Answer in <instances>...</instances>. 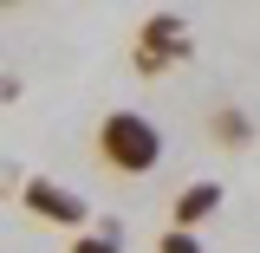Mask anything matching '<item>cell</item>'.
Segmentation results:
<instances>
[{"mask_svg":"<svg viewBox=\"0 0 260 253\" xmlns=\"http://www.w3.org/2000/svg\"><path fill=\"white\" fill-rule=\"evenodd\" d=\"M104 156L117 162V169H150V162L162 156L156 124L137 117V111H111V117H104Z\"/></svg>","mask_w":260,"mask_h":253,"instance_id":"6da1fadb","label":"cell"},{"mask_svg":"<svg viewBox=\"0 0 260 253\" xmlns=\"http://www.w3.org/2000/svg\"><path fill=\"white\" fill-rule=\"evenodd\" d=\"M26 208H39V214H52V221H85V201L78 195H65L59 182H26Z\"/></svg>","mask_w":260,"mask_h":253,"instance_id":"7a4b0ae2","label":"cell"},{"mask_svg":"<svg viewBox=\"0 0 260 253\" xmlns=\"http://www.w3.org/2000/svg\"><path fill=\"white\" fill-rule=\"evenodd\" d=\"M215 201H221V189H215V182H195V189L176 201V221L189 227V221H202V214H215Z\"/></svg>","mask_w":260,"mask_h":253,"instance_id":"3957f363","label":"cell"},{"mask_svg":"<svg viewBox=\"0 0 260 253\" xmlns=\"http://www.w3.org/2000/svg\"><path fill=\"white\" fill-rule=\"evenodd\" d=\"M215 130H221V143H247V117H241V111H221Z\"/></svg>","mask_w":260,"mask_h":253,"instance_id":"277c9868","label":"cell"},{"mask_svg":"<svg viewBox=\"0 0 260 253\" xmlns=\"http://www.w3.org/2000/svg\"><path fill=\"white\" fill-rule=\"evenodd\" d=\"M162 253H202V247H195L189 234H182V227H176V234H169V240H162Z\"/></svg>","mask_w":260,"mask_h":253,"instance_id":"5b68a950","label":"cell"},{"mask_svg":"<svg viewBox=\"0 0 260 253\" xmlns=\"http://www.w3.org/2000/svg\"><path fill=\"white\" fill-rule=\"evenodd\" d=\"M72 253H117V240H111V234H98V240H78Z\"/></svg>","mask_w":260,"mask_h":253,"instance_id":"8992f818","label":"cell"}]
</instances>
